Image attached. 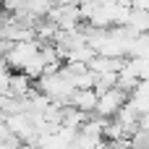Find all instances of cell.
<instances>
[{"label": "cell", "instance_id": "1", "mask_svg": "<svg viewBox=\"0 0 149 149\" xmlns=\"http://www.w3.org/2000/svg\"><path fill=\"white\" fill-rule=\"evenodd\" d=\"M126 102H128V94L120 92L118 86H113V89H107V92H102V94L97 97L94 115H97L100 120H113V118L118 115V110H120Z\"/></svg>", "mask_w": 149, "mask_h": 149}, {"label": "cell", "instance_id": "2", "mask_svg": "<svg viewBox=\"0 0 149 149\" xmlns=\"http://www.w3.org/2000/svg\"><path fill=\"white\" fill-rule=\"evenodd\" d=\"M97 92L94 89H76L71 94V105L68 107H76L79 113H86V115H94V107H97Z\"/></svg>", "mask_w": 149, "mask_h": 149}]
</instances>
